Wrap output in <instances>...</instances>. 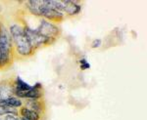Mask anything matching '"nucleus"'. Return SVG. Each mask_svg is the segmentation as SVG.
<instances>
[{
	"mask_svg": "<svg viewBox=\"0 0 147 120\" xmlns=\"http://www.w3.org/2000/svg\"><path fill=\"white\" fill-rule=\"evenodd\" d=\"M10 32L12 38L14 40V43L17 47L18 53L23 56L30 55L32 48L30 46V42H28L27 36H26L23 27L18 25H13L10 27Z\"/></svg>",
	"mask_w": 147,
	"mask_h": 120,
	"instance_id": "obj_1",
	"label": "nucleus"
},
{
	"mask_svg": "<svg viewBox=\"0 0 147 120\" xmlns=\"http://www.w3.org/2000/svg\"><path fill=\"white\" fill-rule=\"evenodd\" d=\"M11 51L10 34L3 25H0V67L9 63Z\"/></svg>",
	"mask_w": 147,
	"mask_h": 120,
	"instance_id": "obj_2",
	"label": "nucleus"
},
{
	"mask_svg": "<svg viewBox=\"0 0 147 120\" xmlns=\"http://www.w3.org/2000/svg\"><path fill=\"white\" fill-rule=\"evenodd\" d=\"M36 31L39 34H41L43 37H45L46 39H48L50 41L51 39L55 38L57 35L59 34V29L54 25L53 23L47 22L45 20H42L40 22L39 27L36 29Z\"/></svg>",
	"mask_w": 147,
	"mask_h": 120,
	"instance_id": "obj_3",
	"label": "nucleus"
},
{
	"mask_svg": "<svg viewBox=\"0 0 147 120\" xmlns=\"http://www.w3.org/2000/svg\"><path fill=\"white\" fill-rule=\"evenodd\" d=\"M24 31H25L26 36H27L32 48V47H39L50 42L48 39H46L41 34H39L36 31V29H32L30 27H26V29H24Z\"/></svg>",
	"mask_w": 147,
	"mask_h": 120,
	"instance_id": "obj_4",
	"label": "nucleus"
},
{
	"mask_svg": "<svg viewBox=\"0 0 147 120\" xmlns=\"http://www.w3.org/2000/svg\"><path fill=\"white\" fill-rule=\"evenodd\" d=\"M40 87H41V85L39 83H36V85L32 87L30 90L23 92V93H19L17 94V96L20 98H28L32 99V100H36V99H39L42 95V93L40 92L39 89Z\"/></svg>",
	"mask_w": 147,
	"mask_h": 120,
	"instance_id": "obj_5",
	"label": "nucleus"
},
{
	"mask_svg": "<svg viewBox=\"0 0 147 120\" xmlns=\"http://www.w3.org/2000/svg\"><path fill=\"white\" fill-rule=\"evenodd\" d=\"M64 11L69 15H76L80 11V5L74 1H65V8Z\"/></svg>",
	"mask_w": 147,
	"mask_h": 120,
	"instance_id": "obj_6",
	"label": "nucleus"
},
{
	"mask_svg": "<svg viewBox=\"0 0 147 120\" xmlns=\"http://www.w3.org/2000/svg\"><path fill=\"white\" fill-rule=\"evenodd\" d=\"M21 114L23 115L24 118H26L28 120H38L39 119V115L37 112H35L32 109H28L27 107H23V109H21Z\"/></svg>",
	"mask_w": 147,
	"mask_h": 120,
	"instance_id": "obj_7",
	"label": "nucleus"
},
{
	"mask_svg": "<svg viewBox=\"0 0 147 120\" xmlns=\"http://www.w3.org/2000/svg\"><path fill=\"white\" fill-rule=\"evenodd\" d=\"M0 105H8V107H18L22 105V102H21V100H19L18 98L10 97L8 99H5V100H3V101H0Z\"/></svg>",
	"mask_w": 147,
	"mask_h": 120,
	"instance_id": "obj_8",
	"label": "nucleus"
},
{
	"mask_svg": "<svg viewBox=\"0 0 147 120\" xmlns=\"http://www.w3.org/2000/svg\"><path fill=\"white\" fill-rule=\"evenodd\" d=\"M13 91L11 88H7L5 85L0 86V101H3L5 99L11 97V92Z\"/></svg>",
	"mask_w": 147,
	"mask_h": 120,
	"instance_id": "obj_9",
	"label": "nucleus"
},
{
	"mask_svg": "<svg viewBox=\"0 0 147 120\" xmlns=\"http://www.w3.org/2000/svg\"><path fill=\"white\" fill-rule=\"evenodd\" d=\"M16 114L17 111L14 107H8V105H0V115H4V114Z\"/></svg>",
	"mask_w": 147,
	"mask_h": 120,
	"instance_id": "obj_10",
	"label": "nucleus"
},
{
	"mask_svg": "<svg viewBox=\"0 0 147 120\" xmlns=\"http://www.w3.org/2000/svg\"><path fill=\"white\" fill-rule=\"evenodd\" d=\"M28 107H32V110H34V111H40L41 110V105H40V103L37 102L36 100H30V102L28 103Z\"/></svg>",
	"mask_w": 147,
	"mask_h": 120,
	"instance_id": "obj_11",
	"label": "nucleus"
},
{
	"mask_svg": "<svg viewBox=\"0 0 147 120\" xmlns=\"http://www.w3.org/2000/svg\"><path fill=\"white\" fill-rule=\"evenodd\" d=\"M89 67H90L89 63H87L84 59H82V60L80 61V69H89Z\"/></svg>",
	"mask_w": 147,
	"mask_h": 120,
	"instance_id": "obj_12",
	"label": "nucleus"
},
{
	"mask_svg": "<svg viewBox=\"0 0 147 120\" xmlns=\"http://www.w3.org/2000/svg\"><path fill=\"white\" fill-rule=\"evenodd\" d=\"M100 45H101V40L100 39H96V40H94V41L92 42L91 47H92V48H98Z\"/></svg>",
	"mask_w": 147,
	"mask_h": 120,
	"instance_id": "obj_13",
	"label": "nucleus"
},
{
	"mask_svg": "<svg viewBox=\"0 0 147 120\" xmlns=\"http://www.w3.org/2000/svg\"><path fill=\"white\" fill-rule=\"evenodd\" d=\"M5 120H19V119L16 116H14V115L9 114V115H7V116H6Z\"/></svg>",
	"mask_w": 147,
	"mask_h": 120,
	"instance_id": "obj_14",
	"label": "nucleus"
},
{
	"mask_svg": "<svg viewBox=\"0 0 147 120\" xmlns=\"http://www.w3.org/2000/svg\"><path fill=\"white\" fill-rule=\"evenodd\" d=\"M21 120H28V119H26V118H24V117H23V118L21 119Z\"/></svg>",
	"mask_w": 147,
	"mask_h": 120,
	"instance_id": "obj_15",
	"label": "nucleus"
}]
</instances>
